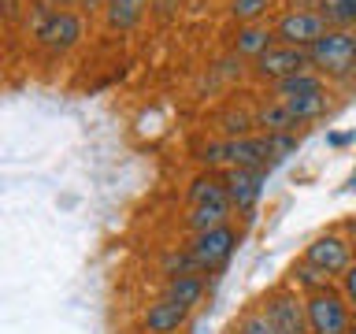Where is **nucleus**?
Masks as SVG:
<instances>
[{
	"label": "nucleus",
	"mask_w": 356,
	"mask_h": 334,
	"mask_svg": "<svg viewBox=\"0 0 356 334\" xmlns=\"http://www.w3.org/2000/svg\"><path fill=\"white\" fill-rule=\"evenodd\" d=\"M197 160L204 167H267L271 156H267V134L264 138H222L211 141L197 152Z\"/></svg>",
	"instance_id": "nucleus-1"
},
{
	"label": "nucleus",
	"mask_w": 356,
	"mask_h": 334,
	"mask_svg": "<svg viewBox=\"0 0 356 334\" xmlns=\"http://www.w3.org/2000/svg\"><path fill=\"white\" fill-rule=\"evenodd\" d=\"M308 60H312V67H319V71H327V74H349L356 67L353 30H327L308 49Z\"/></svg>",
	"instance_id": "nucleus-2"
},
{
	"label": "nucleus",
	"mask_w": 356,
	"mask_h": 334,
	"mask_svg": "<svg viewBox=\"0 0 356 334\" xmlns=\"http://www.w3.org/2000/svg\"><path fill=\"white\" fill-rule=\"evenodd\" d=\"M234 249H238V230H234L230 223H222L216 230H200V234H193V241H189V256H193V264L200 267V275L219 271V267L234 256Z\"/></svg>",
	"instance_id": "nucleus-3"
},
{
	"label": "nucleus",
	"mask_w": 356,
	"mask_h": 334,
	"mask_svg": "<svg viewBox=\"0 0 356 334\" xmlns=\"http://www.w3.org/2000/svg\"><path fill=\"white\" fill-rule=\"evenodd\" d=\"M82 33H86L82 15H74L71 8H52L49 15L38 22L33 38H38L49 52H67V49H74V45L82 41Z\"/></svg>",
	"instance_id": "nucleus-4"
},
{
	"label": "nucleus",
	"mask_w": 356,
	"mask_h": 334,
	"mask_svg": "<svg viewBox=\"0 0 356 334\" xmlns=\"http://www.w3.org/2000/svg\"><path fill=\"white\" fill-rule=\"evenodd\" d=\"M305 316H308V334H345L349 331V305L338 294H330V289L308 294Z\"/></svg>",
	"instance_id": "nucleus-5"
},
{
	"label": "nucleus",
	"mask_w": 356,
	"mask_h": 334,
	"mask_svg": "<svg viewBox=\"0 0 356 334\" xmlns=\"http://www.w3.org/2000/svg\"><path fill=\"white\" fill-rule=\"evenodd\" d=\"M327 19L323 11H286L275 26V38L278 45H293V49H312L323 33H327Z\"/></svg>",
	"instance_id": "nucleus-6"
},
{
	"label": "nucleus",
	"mask_w": 356,
	"mask_h": 334,
	"mask_svg": "<svg viewBox=\"0 0 356 334\" xmlns=\"http://www.w3.org/2000/svg\"><path fill=\"white\" fill-rule=\"evenodd\" d=\"M264 182H267V167H230L227 178H222L230 208L252 212L256 200H260V193H264Z\"/></svg>",
	"instance_id": "nucleus-7"
},
{
	"label": "nucleus",
	"mask_w": 356,
	"mask_h": 334,
	"mask_svg": "<svg viewBox=\"0 0 356 334\" xmlns=\"http://www.w3.org/2000/svg\"><path fill=\"white\" fill-rule=\"evenodd\" d=\"M312 60H308V49H293V45H271L267 52L256 56V74L260 78H275L282 82L289 74H300L308 71Z\"/></svg>",
	"instance_id": "nucleus-8"
},
{
	"label": "nucleus",
	"mask_w": 356,
	"mask_h": 334,
	"mask_svg": "<svg viewBox=\"0 0 356 334\" xmlns=\"http://www.w3.org/2000/svg\"><path fill=\"white\" fill-rule=\"evenodd\" d=\"M305 264H312V267H319L323 275H341L345 267L353 264V245L345 241V238H338V234H323V238H316L305 249Z\"/></svg>",
	"instance_id": "nucleus-9"
},
{
	"label": "nucleus",
	"mask_w": 356,
	"mask_h": 334,
	"mask_svg": "<svg viewBox=\"0 0 356 334\" xmlns=\"http://www.w3.org/2000/svg\"><path fill=\"white\" fill-rule=\"evenodd\" d=\"M267 319L275 323L278 334H308V316H305V301H300L297 294H289V289H282V294H275L271 301H267Z\"/></svg>",
	"instance_id": "nucleus-10"
},
{
	"label": "nucleus",
	"mask_w": 356,
	"mask_h": 334,
	"mask_svg": "<svg viewBox=\"0 0 356 334\" xmlns=\"http://www.w3.org/2000/svg\"><path fill=\"white\" fill-rule=\"evenodd\" d=\"M189 312H193V308L175 305V301H167V297L152 301V305L145 308V316H141L145 334H178L189 323Z\"/></svg>",
	"instance_id": "nucleus-11"
},
{
	"label": "nucleus",
	"mask_w": 356,
	"mask_h": 334,
	"mask_svg": "<svg viewBox=\"0 0 356 334\" xmlns=\"http://www.w3.org/2000/svg\"><path fill=\"white\" fill-rule=\"evenodd\" d=\"M160 297L175 301V305H186V308H197L200 297H204V275H167Z\"/></svg>",
	"instance_id": "nucleus-12"
},
{
	"label": "nucleus",
	"mask_w": 356,
	"mask_h": 334,
	"mask_svg": "<svg viewBox=\"0 0 356 334\" xmlns=\"http://www.w3.org/2000/svg\"><path fill=\"white\" fill-rule=\"evenodd\" d=\"M152 0H104V19L111 30H130L134 22L145 15Z\"/></svg>",
	"instance_id": "nucleus-13"
},
{
	"label": "nucleus",
	"mask_w": 356,
	"mask_h": 334,
	"mask_svg": "<svg viewBox=\"0 0 356 334\" xmlns=\"http://www.w3.org/2000/svg\"><path fill=\"white\" fill-rule=\"evenodd\" d=\"M197 205H230L222 178L200 175V178H193V182H189V208H197Z\"/></svg>",
	"instance_id": "nucleus-14"
},
{
	"label": "nucleus",
	"mask_w": 356,
	"mask_h": 334,
	"mask_svg": "<svg viewBox=\"0 0 356 334\" xmlns=\"http://www.w3.org/2000/svg\"><path fill=\"white\" fill-rule=\"evenodd\" d=\"M252 119H256V127H264V134H293L297 130V122H293V116H289V108L282 104V100L260 108Z\"/></svg>",
	"instance_id": "nucleus-15"
},
{
	"label": "nucleus",
	"mask_w": 356,
	"mask_h": 334,
	"mask_svg": "<svg viewBox=\"0 0 356 334\" xmlns=\"http://www.w3.org/2000/svg\"><path fill=\"white\" fill-rule=\"evenodd\" d=\"M230 219V205H197V208H189V216H186V227L200 234V230H216L222 227V223Z\"/></svg>",
	"instance_id": "nucleus-16"
},
{
	"label": "nucleus",
	"mask_w": 356,
	"mask_h": 334,
	"mask_svg": "<svg viewBox=\"0 0 356 334\" xmlns=\"http://www.w3.org/2000/svg\"><path fill=\"white\" fill-rule=\"evenodd\" d=\"M282 104L289 108V116H293V122L300 127V122H312V119H319L323 111H327V93H305V97H289L282 100Z\"/></svg>",
	"instance_id": "nucleus-17"
},
{
	"label": "nucleus",
	"mask_w": 356,
	"mask_h": 334,
	"mask_svg": "<svg viewBox=\"0 0 356 334\" xmlns=\"http://www.w3.org/2000/svg\"><path fill=\"white\" fill-rule=\"evenodd\" d=\"M271 45H275V33L252 22V26H241V30H238V41H234V49H238V56H252V60H256V56L267 52Z\"/></svg>",
	"instance_id": "nucleus-18"
},
{
	"label": "nucleus",
	"mask_w": 356,
	"mask_h": 334,
	"mask_svg": "<svg viewBox=\"0 0 356 334\" xmlns=\"http://www.w3.org/2000/svg\"><path fill=\"white\" fill-rule=\"evenodd\" d=\"M319 89H323L319 74H312V71H300V74H289V78H282V82H275V97H278V100H289V97L319 93Z\"/></svg>",
	"instance_id": "nucleus-19"
},
{
	"label": "nucleus",
	"mask_w": 356,
	"mask_h": 334,
	"mask_svg": "<svg viewBox=\"0 0 356 334\" xmlns=\"http://www.w3.org/2000/svg\"><path fill=\"white\" fill-rule=\"evenodd\" d=\"M323 19L330 30L356 26V0H323Z\"/></svg>",
	"instance_id": "nucleus-20"
},
{
	"label": "nucleus",
	"mask_w": 356,
	"mask_h": 334,
	"mask_svg": "<svg viewBox=\"0 0 356 334\" xmlns=\"http://www.w3.org/2000/svg\"><path fill=\"white\" fill-rule=\"evenodd\" d=\"M267 4H271V0H234L230 15L238 19V22H245V26H252V22L267 11Z\"/></svg>",
	"instance_id": "nucleus-21"
},
{
	"label": "nucleus",
	"mask_w": 356,
	"mask_h": 334,
	"mask_svg": "<svg viewBox=\"0 0 356 334\" xmlns=\"http://www.w3.org/2000/svg\"><path fill=\"white\" fill-rule=\"evenodd\" d=\"M293 283L312 289V294H319V289H327V275H323L319 267H312V264H297L293 267Z\"/></svg>",
	"instance_id": "nucleus-22"
},
{
	"label": "nucleus",
	"mask_w": 356,
	"mask_h": 334,
	"mask_svg": "<svg viewBox=\"0 0 356 334\" xmlns=\"http://www.w3.org/2000/svg\"><path fill=\"white\" fill-rule=\"evenodd\" d=\"M289 152H297L293 134H267V156H271V160H286Z\"/></svg>",
	"instance_id": "nucleus-23"
},
{
	"label": "nucleus",
	"mask_w": 356,
	"mask_h": 334,
	"mask_svg": "<svg viewBox=\"0 0 356 334\" xmlns=\"http://www.w3.org/2000/svg\"><path fill=\"white\" fill-rule=\"evenodd\" d=\"M238 334H278V331H275V323L267 319L264 312H256V316H245V319H241Z\"/></svg>",
	"instance_id": "nucleus-24"
},
{
	"label": "nucleus",
	"mask_w": 356,
	"mask_h": 334,
	"mask_svg": "<svg viewBox=\"0 0 356 334\" xmlns=\"http://www.w3.org/2000/svg\"><path fill=\"white\" fill-rule=\"evenodd\" d=\"M222 122H227V127H222V130H227V138H245V134H249V127H256V119L241 116V111H238V116H227Z\"/></svg>",
	"instance_id": "nucleus-25"
},
{
	"label": "nucleus",
	"mask_w": 356,
	"mask_h": 334,
	"mask_svg": "<svg viewBox=\"0 0 356 334\" xmlns=\"http://www.w3.org/2000/svg\"><path fill=\"white\" fill-rule=\"evenodd\" d=\"M341 289H345V305L356 308V260L341 271Z\"/></svg>",
	"instance_id": "nucleus-26"
},
{
	"label": "nucleus",
	"mask_w": 356,
	"mask_h": 334,
	"mask_svg": "<svg viewBox=\"0 0 356 334\" xmlns=\"http://www.w3.org/2000/svg\"><path fill=\"white\" fill-rule=\"evenodd\" d=\"M78 4H82V8H100L104 0H78Z\"/></svg>",
	"instance_id": "nucleus-27"
},
{
	"label": "nucleus",
	"mask_w": 356,
	"mask_h": 334,
	"mask_svg": "<svg viewBox=\"0 0 356 334\" xmlns=\"http://www.w3.org/2000/svg\"><path fill=\"white\" fill-rule=\"evenodd\" d=\"M52 8H67V4H78V0H49Z\"/></svg>",
	"instance_id": "nucleus-28"
},
{
	"label": "nucleus",
	"mask_w": 356,
	"mask_h": 334,
	"mask_svg": "<svg viewBox=\"0 0 356 334\" xmlns=\"http://www.w3.org/2000/svg\"><path fill=\"white\" fill-rule=\"evenodd\" d=\"M345 334H356V327H353V323H349V331H345Z\"/></svg>",
	"instance_id": "nucleus-29"
},
{
	"label": "nucleus",
	"mask_w": 356,
	"mask_h": 334,
	"mask_svg": "<svg viewBox=\"0 0 356 334\" xmlns=\"http://www.w3.org/2000/svg\"><path fill=\"white\" fill-rule=\"evenodd\" d=\"M160 4H171V0H160Z\"/></svg>",
	"instance_id": "nucleus-30"
},
{
	"label": "nucleus",
	"mask_w": 356,
	"mask_h": 334,
	"mask_svg": "<svg viewBox=\"0 0 356 334\" xmlns=\"http://www.w3.org/2000/svg\"><path fill=\"white\" fill-rule=\"evenodd\" d=\"M353 41H356V33H353Z\"/></svg>",
	"instance_id": "nucleus-31"
}]
</instances>
